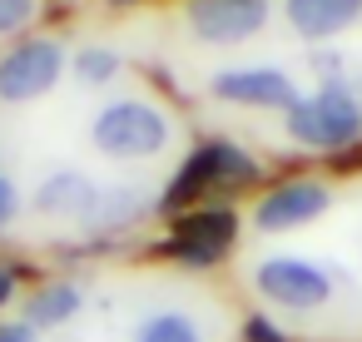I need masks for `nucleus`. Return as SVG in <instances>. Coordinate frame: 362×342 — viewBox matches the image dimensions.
Here are the masks:
<instances>
[{"label":"nucleus","instance_id":"f257e3e1","mask_svg":"<svg viewBox=\"0 0 362 342\" xmlns=\"http://www.w3.org/2000/svg\"><path fill=\"white\" fill-rule=\"evenodd\" d=\"M258 179H263V164H258L243 144H233V139H204V144H194V154L174 169V179H169L159 208H164V213H189V208H199L209 194H218V189H248V184H258Z\"/></svg>","mask_w":362,"mask_h":342},{"label":"nucleus","instance_id":"f03ea898","mask_svg":"<svg viewBox=\"0 0 362 342\" xmlns=\"http://www.w3.org/2000/svg\"><path fill=\"white\" fill-rule=\"evenodd\" d=\"M283 129L298 149L337 159L362 144V95L352 85H317L283 114Z\"/></svg>","mask_w":362,"mask_h":342},{"label":"nucleus","instance_id":"7ed1b4c3","mask_svg":"<svg viewBox=\"0 0 362 342\" xmlns=\"http://www.w3.org/2000/svg\"><path fill=\"white\" fill-rule=\"evenodd\" d=\"M90 139H95L100 154L134 164V159L164 154L169 139H174V124H169V114H164L159 105H149V100H110V105L95 114Z\"/></svg>","mask_w":362,"mask_h":342},{"label":"nucleus","instance_id":"20e7f679","mask_svg":"<svg viewBox=\"0 0 362 342\" xmlns=\"http://www.w3.org/2000/svg\"><path fill=\"white\" fill-rule=\"evenodd\" d=\"M253 288H258V297L268 307H283V312H298V317L322 312L332 302V293H337L332 273L322 263L303 258V253H268V258H258Z\"/></svg>","mask_w":362,"mask_h":342},{"label":"nucleus","instance_id":"39448f33","mask_svg":"<svg viewBox=\"0 0 362 342\" xmlns=\"http://www.w3.org/2000/svg\"><path fill=\"white\" fill-rule=\"evenodd\" d=\"M233 243H238V213L228 204H199L189 213H174L159 253L184 268H214V263H223V253Z\"/></svg>","mask_w":362,"mask_h":342},{"label":"nucleus","instance_id":"423d86ee","mask_svg":"<svg viewBox=\"0 0 362 342\" xmlns=\"http://www.w3.org/2000/svg\"><path fill=\"white\" fill-rule=\"evenodd\" d=\"M332 208V184L317 179V174H298V179H278L258 194L253 204V228L258 233H293V228H308L317 223L322 213Z\"/></svg>","mask_w":362,"mask_h":342},{"label":"nucleus","instance_id":"0eeeda50","mask_svg":"<svg viewBox=\"0 0 362 342\" xmlns=\"http://www.w3.org/2000/svg\"><path fill=\"white\" fill-rule=\"evenodd\" d=\"M60 70H65L60 40L30 35L16 50H6V60H0V100H6V105H30V100L55 90Z\"/></svg>","mask_w":362,"mask_h":342},{"label":"nucleus","instance_id":"6e6552de","mask_svg":"<svg viewBox=\"0 0 362 342\" xmlns=\"http://www.w3.org/2000/svg\"><path fill=\"white\" fill-rule=\"evenodd\" d=\"M273 16V0H184L189 35L204 45H243L263 35Z\"/></svg>","mask_w":362,"mask_h":342},{"label":"nucleus","instance_id":"1a4fd4ad","mask_svg":"<svg viewBox=\"0 0 362 342\" xmlns=\"http://www.w3.org/2000/svg\"><path fill=\"white\" fill-rule=\"evenodd\" d=\"M209 90L223 105H238V110H278V114H288L303 100L298 80L288 70H278V65H233V70H218L209 80Z\"/></svg>","mask_w":362,"mask_h":342},{"label":"nucleus","instance_id":"9d476101","mask_svg":"<svg viewBox=\"0 0 362 342\" xmlns=\"http://www.w3.org/2000/svg\"><path fill=\"white\" fill-rule=\"evenodd\" d=\"M283 20L298 40L327 45L362 20V0H283Z\"/></svg>","mask_w":362,"mask_h":342},{"label":"nucleus","instance_id":"9b49d317","mask_svg":"<svg viewBox=\"0 0 362 342\" xmlns=\"http://www.w3.org/2000/svg\"><path fill=\"white\" fill-rule=\"evenodd\" d=\"M35 208L50 213V218H95L100 189H95V179L65 169V174H50V179L35 189Z\"/></svg>","mask_w":362,"mask_h":342},{"label":"nucleus","instance_id":"f8f14e48","mask_svg":"<svg viewBox=\"0 0 362 342\" xmlns=\"http://www.w3.org/2000/svg\"><path fill=\"white\" fill-rule=\"evenodd\" d=\"M80 312V288L75 283H45L25 302V327H60Z\"/></svg>","mask_w":362,"mask_h":342},{"label":"nucleus","instance_id":"ddd939ff","mask_svg":"<svg viewBox=\"0 0 362 342\" xmlns=\"http://www.w3.org/2000/svg\"><path fill=\"white\" fill-rule=\"evenodd\" d=\"M139 342H204V332L189 312H154L139 327Z\"/></svg>","mask_w":362,"mask_h":342},{"label":"nucleus","instance_id":"4468645a","mask_svg":"<svg viewBox=\"0 0 362 342\" xmlns=\"http://www.w3.org/2000/svg\"><path fill=\"white\" fill-rule=\"evenodd\" d=\"M70 65H75V75H80L85 85H110V80L119 75V55L105 50V45H85Z\"/></svg>","mask_w":362,"mask_h":342},{"label":"nucleus","instance_id":"2eb2a0df","mask_svg":"<svg viewBox=\"0 0 362 342\" xmlns=\"http://www.w3.org/2000/svg\"><path fill=\"white\" fill-rule=\"evenodd\" d=\"M139 213H144V194L139 189H110V194H100V208H95L100 223H129Z\"/></svg>","mask_w":362,"mask_h":342},{"label":"nucleus","instance_id":"dca6fc26","mask_svg":"<svg viewBox=\"0 0 362 342\" xmlns=\"http://www.w3.org/2000/svg\"><path fill=\"white\" fill-rule=\"evenodd\" d=\"M40 16V0H0V35H16Z\"/></svg>","mask_w":362,"mask_h":342},{"label":"nucleus","instance_id":"f3484780","mask_svg":"<svg viewBox=\"0 0 362 342\" xmlns=\"http://www.w3.org/2000/svg\"><path fill=\"white\" fill-rule=\"evenodd\" d=\"M308 65H313L317 85H347V75H342V55H337V50H317Z\"/></svg>","mask_w":362,"mask_h":342},{"label":"nucleus","instance_id":"a211bd4d","mask_svg":"<svg viewBox=\"0 0 362 342\" xmlns=\"http://www.w3.org/2000/svg\"><path fill=\"white\" fill-rule=\"evenodd\" d=\"M243 342H288V337H283V327H278L273 317L253 312V317L243 322Z\"/></svg>","mask_w":362,"mask_h":342},{"label":"nucleus","instance_id":"6ab92c4d","mask_svg":"<svg viewBox=\"0 0 362 342\" xmlns=\"http://www.w3.org/2000/svg\"><path fill=\"white\" fill-rule=\"evenodd\" d=\"M16 204H21L16 184H11V179H0V228H6V223L16 218Z\"/></svg>","mask_w":362,"mask_h":342},{"label":"nucleus","instance_id":"aec40b11","mask_svg":"<svg viewBox=\"0 0 362 342\" xmlns=\"http://www.w3.org/2000/svg\"><path fill=\"white\" fill-rule=\"evenodd\" d=\"M11 297H16V273H11V268H0V307H6Z\"/></svg>","mask_w":362,"mask_h":342},{"label":"nucleus","instance_id":"412c9836","mask_svg":"<svg viewBox=\"0 0 362 342\" xmlns=\"http://www.w3.org/2000/svg\"><path fill=\"white\" fill-rule=\"evenodd\" d=\"M0 342H35V337H30V327L21 322V327H0Z\"/></svg>","mask_w":362,"mask_h":342},{"label":"nucleus","instance_id":"4be33fe9","mask_svg":"<svg viewBox=\"0 0 362 342\" xmlns=\"http://www.w3.org/2000/svg\"><path fill=\"white\" fill-rule=\"evenodd\" d=\"M119 6H129V0H119Z\"/></svg>","mask_w":362,"mask_h":342}]
</instances>
